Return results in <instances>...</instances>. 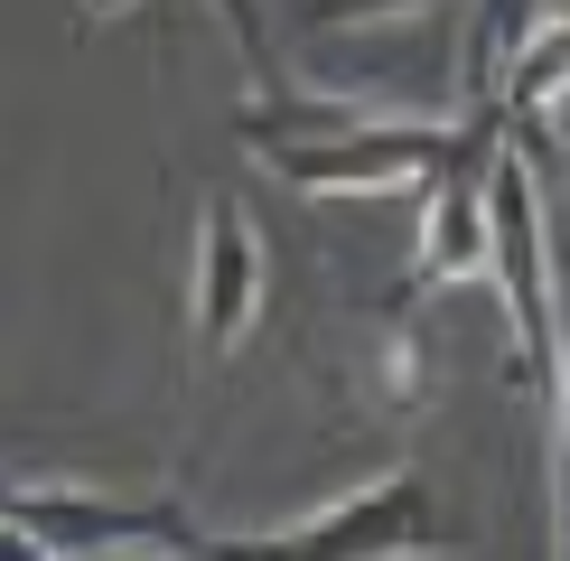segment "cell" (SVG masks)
<instances>
[{"instance_id": "1", "label": "cell", "mask_w": 570, "mask_h": 561, "mask_svg": "<svg viewBox=\"0 0 570 561\" xmlns=\"http://www.w3.org/2000/svg\"><path fill=\"white\" fill-rule=\"evenodd\" d=\"M225 122H234V140H244L272 178H291L299 197H393V187H421L449 159V122L374 112V104L299 94V85L244 94Z\"/></svg>"}, {"instance_id": "2", "label": "cell", "mask_w": 570, "mask_h": 561, "mask_svg": "<svg viewBox=\"0 0 570 561\" xmlns=\"http://www.w3.org/2000/svg\"><path fill=\"white\" fill-rule=\"evenodd\" d=\"M468 552V533L431 505V486L412 468L355 486V496L318 505L308 524H281V533H206L197 561H449Z\"/></svg>"}, {"instance_id": "3", "label": "cell", "mask_w": 570, "mask_h": 561, "mask_svg": "<svg viewBox=\"0 0 570 561\" xmlns=\"http://www.w3.org/2000/svg\"><path fill=\"white\" fill-rule=\"evenodd\" d=\"M495 150H505V104L495 85H468V112L449 122V159L421 178V234H412V280L402 299H431L449 280L487 272V178Z\"/></svg>"}, {"instance_id": "4", "label": "cell", "mask_w": 570, "mask_h": 561, "mask_svg": "<svg viewBox=\"0 0 570 561\" xmlns=\"http://www.w3.org/2000/svg\"><path fill=\"white\" fill-rule=\"evenodd\" d=\"M487 272L505 291V318H514V384L552 393V356H561L552 234H542V187L514 150H495V178H487Z\"/></svg>"}, {"instance_id": "5", "label": "cell", "mask_w": 570, "mask_h": 561, "mask_svg": "<svg viewBox=\"0 0 570 561\" xmlns=\"http://www.w3.org/2000/svg\"><path fill=\"white\" fill-rule=\"evenodd\" d=\"M187 280H197V337L206 346H234L263 318V234H253V216L225 187L197 206V272Z\"/></svg>"}, {"instance_id": "6", "label": "cell", "mask_w": 570, "mask_h": 561, "mask_svg": "<svg viewBox=\"0 0 570 561\" xmlns=\"http://www.w3.org/2000/svg\"><path fill=\"white\" fill-rule=\"evenodd\" d=\"M552 94H570V0H542L533 29L495 57V104H505V122H542Z\"/></svg>"}, {"instance_id": "7", "label": "cell", "mask_w": 570, "mask_h": 561, "mask_svg": "<svg viewBox=\"0 0 570 561\" xmlns=\"http://www.w3.org/2000/svg\"><path fill=\"white\" fill-rule=\"evenodd\" d=\"M402 10H431V0H299L308 29H374V19H402Z\"/></svg>"}, {"instance_id": "8", "label": "cell", "mask_w": 570, "mask_h": 561, "mask_svg": "<svg viewBox=\"0 0 570 561\" xmlns=\"http://www.w3.org/2000/svg\"><path fill=\"white\" fill-rule=\"evenodd\" d=\"M216 19L234 29V47L253 57V76L272 85V29H263V0H216Z\"/></svg>"}, {"instance_id": "9", "label": "cell", "mask_w": 570, "mask_h": 561, "mask_svg": "<svg viewBox=\"0 0 570 561\" xmlns=\"http://www.w3.org/2000/svg\"><path fill=\"white\" fill-rule=\"evenodd\" d=\"M552 421H561V478H570V318H561V356H552Z\"/></svg>"}]
</instances>
